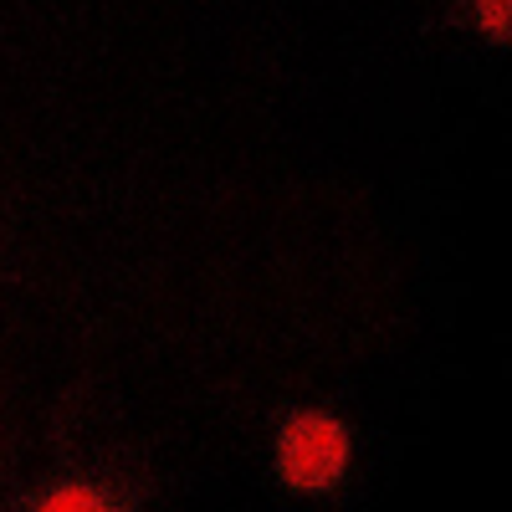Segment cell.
<instances>
[{
	"label": "cell",
	"mask_w": 512,
	"mask_h": 512,
	"mask_svg": "<svg viewBox=\"0 0 512 512\" xmlns=\"http://www.w3.org/2000/svg\"><path fill=\"white\" fill-rule=\"evenodd\" d=\"M349 425L328 410H297L277 431V477L292 492H333L349 472Z\"/></svg>",
	"instance_id": "obj_1"
},
{
	"label": "cell",
	"mask_w": 512,
	"mask_h": 512,
	"mask_svg": "<svg viewBox=\"0 0 512 512\" xmlns=\"http://www.w3.org/2000/svg\"><path fill=\"white\" fill-rule=\"evenodd\" d=\"M21 507H118V497L98 482H52V487L21 497Z\"/></svg>",
	"instance_id": "obj_2"
},
{
	"label": "cell",
	"mask_w": 512,
	"mask_h": 512,
	"mask_svg": "<svg viewBox=\"0 0 512 512\" xmlns=\"http://www.w3.org/2000/svg\"><path fill=\"white\" fill-rule=\"evenodd\" d=\"M477 26L487 41L507 47V31H512V0H477Z\"/></svg>",
	"instance_id": "obj_3"
}]
</instances>
